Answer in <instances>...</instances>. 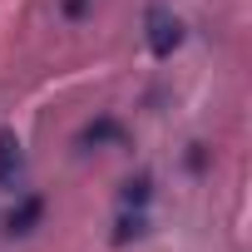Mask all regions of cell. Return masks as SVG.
Masks as SVG:
<instances>
[{"label":"cell","instance_id":"cell-6","mask_svg":"<svg viewBox=\"0 0 252 252\" xmlns=\"http://www.w3.org/2000/svg\"><path fill=\"white\" fill-rule=\"evenodd\" d=\"M149 198H154V173H134V178L119 183V203L124 208H149Z\"/></svg>","mask_w":252,"mask_h":252},{"label":"cell","instance_id":"cell-1","mask_svg":"<svg viewBox=\"0 0 252 252\" xmlns=\"http://www.w3.org/2000/svg\"><path fill=\"white\" fill-rule=\"evenodd\" d=\"M144 45H149L154 60H173L178 45H183V20L163 0H149V10H144Z\"/></svg>","mask_w":252,"mask_h":252},{"label":"cell","instance_id":"cell-5","mask_svg":"<svg viewBox=\"0 0 252 252\" xmlns=\"http://www.w3.org/2000/svg\"><path fill=\"white\" fill-rule=\"evenodd\" d=\"M144 232H149V213H144V208H124L119 222H114V247H129V242H139Z\"/></svg>","mask_w":252,"mask_h":252},{"label":"cell","instance_id":"cell-7","mask_svg":"<svg viewBox=\"0 0 252 252\" xmlns=\"http://www.w3.org/2000/svg\"><path fill=\"white\" fill-rule=\"evenodd\" d=\"M84 10H89V0H64V15H69V20H79Z\"/></svg>","mask_w":252,"mask_h":252},{"label":"cell","instance_id":"cell-4","mask_svg":"<svg viewBox=\"0 0 252 252\" xmlns=\"http://www.w3.org/2000/svg\"><path fill=\"white\" fill-rule=\"evenodd\" d=\"M109 144H124V124L119 119H94V124H84V129H79V139H74V149H109Z\"/></svg>","mask_w":252,"mask_h":252},{"label":"cell","instance_id":"cell-3","mask_svg":"<svg viewBox=\"0 0 252 252\" xmlns=\"http://www.w3.org/2000/svg\"><path fill=\"white\" fill-rule=\"evenodd\" d=\"M45 218V198L40 193H15V208L5 213V237H30Z\"/></svg>","mask_w":252,"mask_h":252},{"label":"cell","instance_id":"cell-2","mask_svg":"<svg viewBox=\"0 0 252 252\" xmlns=\"http://www.w3.org/2000/svg\"><path fill=\"white\" fill-rule=\"evenodd\" d=\"M25 188V144L15 129H0V193Z\"/></svg>","mask_w":252,"mask_h":252}]
</instances>
